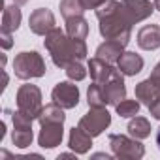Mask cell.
<instances>
[{"label": "cell", "instance_id": "1", "mask_svg": "<svg viewBox=\"0 0 160 160\" xmlns=\"http://www.w3.org/2000/svg\"><path fill=\"white\" fill-rule=\"evenodd\" d=\"M96 17L100 23L98 30H100L102 38L115 40V42H121L122 45H128L134 23L128 19V15L119 0H108L104 6H100L96 10Z\"/></svg>", "mask_w": 160, "mask_h": 160}, {"label": "cell", "instance_id": "2", "mask_svg": "<svg viewBox=\"0 0 160 160\" xmlns=\"http://www.w3.org/2000/svg\"><path fill=\"white\" fill-rule=\"evenodd\" d=\"M43 45L49 51L53 64L58 68H66V64H70L72 60H83L89 53L85 40H73L57 27L45 36Z\"/></svg>", "mask_w": 160, "mask_h": 160}, {"label": "cell", "instance_id": "3", "mask_svg": "<svg viewBox=\"0 0 160 160\" xmlns=\"http://www.w3.org/2000/svg\"><path fill=\"white\" fill-rule=\"evenodd\" d=\"M45 72H47L45 60L38 51H21L13 60V73L23 81L43 77Z\"/></svg>", "mask_w": 160, "mask_h": 160}, {"label": "cell", "instance_id": "4", "mask_svg": "<svg viewBox=\"0 0 160 160\" xmlns=\"http://www.w3.org/2000/svg\"><path fill=\"white\" fill-rule=\"evenodd\" d=\"M17 109L27 115L32 121H38L42 111H43V104H42V91L36 85H21L17 91Z\"/></svg>", "mask_w": 160, "mask_h": 160}, {"label": "cell", "instance_id": "5", "mask_svg": "<svg viewBox=\"0 0 160 160\" xmlns=\"http://www.w3.org/2000/svg\"><path fill=\"white\" fill-rule=\"evenodd\" d=\"M109 147L113 156L121 158V160H139L145 154V147L141 143V139L132 138L130 134H111L109 136Z\"/></svg>", "mask_w": 160, "mask_h": 160}, {"label": "cell", "instance_id": "6", "mask_svg": "<svg viewBox=\"0 0 160 160\" xmlns=\"http://www.w3.org/2000/svg\"><path fill=\"white\" fill-rule=\"evenodd\" d=\"M111 124V115L106 108H91L81 119H79V128H83L91 138L100 136L108 126Z\"/></svg>", "mask_w": 160, "mask_h": 160}, {"label": "cell", "instance_id": "7", "mask_svg": "<svg viewBox=\"0 0 160 160\" xmlns=\"http://www.w3.org/2000/svg\"><path fill=\"white\" fill-rule=\"evenodd\" d=\"M12 121H13V130H12V141L15 147L19 149H27L32 145L34 134H32V119H28L27 115H23L19 109L12 113Z\"/></svg>", "mask_w": 160, "mask_h": 160}, {"label": "cell", "instance_id": "8", "mask_svg": "<svg viewBox=\"0 0 160 160\" xmlns=\"http://www.w3.org/2000/svg\"><path fill=\"white\" fill-rule=\"evenodd\" d=\"M51 100L60 106L62 109H73L79 104V89L75 85V81H60L55 85L53 92H51Z\"/></svg>", "mask_w": 160, "mask_h": 160}, {"label": "cell", "instance_id": "9", "mask_svg": "<svg viewBox=\"0 0 160 160\" xmlns=\"http://www.w3.org/2000/svg\"><path fill=\"white\" fill-rule=\"evenodd\" d=\"M42 130L38 136V145L42 149H55L57 145L62 143L64 138V122L60 121H45L40 122Z\"/></svg>", "mask_w": 160, "mask_h": 160}, {"label": "cell", "instance_id": "10", "mask_svg": "<svg viewBox=\"0 0 160 160\" xmlns=\"http://www.w3.org/2000/svg\"><path fill=\"white\" fill-rule=\"evenodd\" d=\"M28 27L36 36H47L55 28V15L47 8H38L28 17Z\"/></svg>", "mask_w": 160, "mask_h": 160}, {"label": "cell", "instance_id": "11", "mask_svg": "<svg viewBox=\"0 0 160 160\" xmlns=\"http://www.w3.org/2000/svg\"><path fill=\"white\" fill-rule=\"evenodd\" d=\"M121 4H122V8L126 12L128 19L134 25L149 19L151 13L156 10L154 8V2H151V0H121Z\"/></svg>", "mask_w": 160, "mask_h": 160}, {"label": "cell", "instance_id": "12", "mask_svg": "<svg viewBox=\"0 0 160 160\" xmlns=\"http://www.w3.org/2000/svg\"><path fill=\"white\" fill-rule=\"evenodd\" d=\"M122 72L117 70L115 75L111 79H108L106 83H100L108 100V106H117L119 102H122L126 98V87H124V79H122Z\"/></svg>", "mask_w": 160, "mask_h": 160}, {"label": "cell", "instance_id": "13", "mask_svg": "<svg viewBox=\"0 0 160 160\" xmlns=\"http://www.w3.org/2000/svg\"><path fill=\"white\" fill-rule=\"evenodd\" d=\"M136 98L147 108L154 106L160 100V83L154 81L152 77H147L143 81H139L136 85Z\"/></svg>", "mask_w": 160, "mask_h": 160}, {"label": "cell", "instance_id": "14", "mask_svg": "<svg viewBox=\"0 0 160 160\" xmlns=\"http://www.w3.org/2000/svg\"><path fill=\"white\" fill-rule=\"evenodd\" d=\"M119 68H115L111 62L100 58V57H94L89 60V72H91V77H92V81L96 83H106L108 79H111L115 75Z\"/></svg>", "mask_w": 160, "mask_h": 160}, {"label": "cell", "instance_id": "15", "mask_svg": "<svg viewBox=\"0 0 160 160\" xmlns=\"http://www.w3.org/2000/svg\"><path fill=\"white\" fill-rule=\"evenodd\" d=\"M68 147L75 152V154H85L91 151L92 147V138L79 126H73L70 130V138H68Z\"/></svg>", "mask_w": 160, "mask_h": 160}, {"label": "cell", "instance_id": "16", "mask_svg": "<svg viewBox=\"0 0 160 160\" xmlns=\"http://www.w3.org/2000/svg\"><path fill=\"white\" fill-rule=\"evenodd\" d=\"M138 45L145 51H154L160 47V27L158 25H145L138 32Z\"/></svg>", "mask_w": 160, "mask_h": 160}, {"label": "cell", "instance_id": "17", "mask_svg": "<svg viewBox=\"0 0 160 160\" xmlns=\"http://www.w3.org/2000/svg\"><path fill=\"white\" fill-rule=\"evenodd\" d=\"M143 64H145L143 58L138 53H134V51H124L121 55V58L117 60V68L124 75H136V73H139L143 70Z\"/></svg>", "mask_w": 160, "mask_h": 160}, {"label": "cell", "instance_id": "18", "mask_svg": "<svg viewBox=\"0 0 160 160\" xmlns=\"http://www.w3.org/2000/svg\"><path fill=\"white\" fill-rule=\"evenodd\" d=\"M124 47L126 45H122L121 42L106 40L104 43H100L96 47V57H100V58H104V60H108V62L113 64V62H117L121 58V55L124 53Z\"/></svg>", "mask_w": 160, "mask_h": 160}, {"label": "cell", "instance_id": "19", "mask_svg": "<svg viewBox=\"0 0 160 160\" xmlns=\"http://www.w3.org/2000/svg\"><path fill=\"white\" fill-rule=\"evenodd\" d=\"M66 34L73 40H87L89 36V23L83 15L66 19Z\"/></svg>", "mask_w": 160, "mask_h": 160}, {"label": "cell", "instance_id": "20", "mask_svg": "<svg viewBox=\"0 0 160 160\" xmlns=\"http://www.w3.org/2000/svg\"><path fill=\"white\" fill-rule=\"evenodd\" d=\"M21 10H19V4H12V6H4V12H2V28L0 30H6V32H15L21 25Z\"/></svg>", "mask_w": 160, "mask_h": 160}, {"label": "cell", "instance_id": "21", "mask_svg": "<svg viewBox=\"0 0 160 160\" xmlns=\"http://www.w3.org/2000/svg\"><path fill=\"white\" fill-rule=\"evenodd\" d=\"M126 130H128V134L132 136V138H136V139H145V138H149L151 136V122L145 119V117H132V121L128 122V126H126Z\"/></svg>", "mask_w": 160, "mask_h": 160}, {"label": "cell", "instance_id": "22", "mask_svg": "<svg viewBox=\"0 0 160 160\" xmlns=\"http://www.w3.org/2000/svg\"><path fill=\"white\" fill-rule=\"evenodd\" d=\"M87 102H89V108H106L108 106V100H106V94H104V89L100 83L92 81V85H89Z\"/></svg>", "mask_w": 160, "mask_h": 160}, {"label": "cell", "instance_id": "23", "mask_svg": "<svg viewBox=\"0 0 160 160\" xmlns=\"http://www.w3.org/2000/svg\"><path fill=\"white\" fill-rule=\"evenodd\" d=\"M58 8H60V13H62L64 21L85 13V8L81 4V0H60V6Z\"/></svg>", "mask_w": 160, "mask_h": 160}, {"label": "cell", "instance_id": "24", "mask_svg": "<svg viewBox=\"0 0 160 160\" xmlns=\"http://www.w3.org/2000/svg\"><path fill=\"white\" fill-rule=\"evenodd\" d=\"M139 108H141V102L136 98V100H122V102H119L117 106H115V109H117V115L119 117H122V119H132V117H136L138 113H139Z\"/></svg>", "mask_w": 160, "mask_h": 160}, {"label": "cell", "instance_id": "25", "mask_svg": "<svg viewBox=\"0 0 160 160\" xmlns=\"http://www.w3.org/2000/svg\"><path fill=\"white\" fill-rule=\"evenodd\" d=\"M64 119H66L64 109L60 106H57L55 102H51V104L43 106V111H42L38 122H45V121H60V122H64Z\"/></svg>", "mask_w": 160, "mask_h": 160}, {"label": "cell", "instance_id": "26", "mask_svg": "<svg viewBox=\"0 0 160 160\" xmlns=\"http://www.w3.org/2000/svg\"><path fill=\"white\" fill-rule=\"evenodd\" d=\"M64 72H66L68 79H72V81H83L87 77V68L81 64V60H72L70 64H66Z\"/></svg>", "mask_w": 160, "mask_h": 160}, {"label": "cell", "instance_id": "27", "mask_svg": "<svg viewBox=\"0 0 160 160\" xmlns=\"http://www.w3.org/2000/svg\"><path fill=\"white\" fill-rule=\"evenodd\" d=\"M13 32H6V30H0V45H2V49H10L13 45Z\"/></svg>", "mask_w": 160, "mask_h": 160}, {"label": "cell", "instance_id": "28", "mask_svg": "<svg viewBox=\"0 0 160 160\" xmlns=\"http://www.w3.org/2000/svg\"><path fill=\"white\" fill-rule=\"evenodd\" d=\"M106 2H108V0H81V4H83L85 10H98Z\"/></svg>", "mask_w": 160, "mask_h": 160}, {"label": "cell", "instance_id": "29", "mask_svg": "<svg viewBox=\"0 0 160 160\" xmlns=\"http://www.w3.org/2000/svg\"><path fill=\"white\" fill-rule=\"evenodd\" d=\"M149 77H152L154 81H158V83H160V60L156 62V66L152 68V72H151V75H149Z\"/></svg>", "mask_w": 160, "mask_h": 160}, {"label": "cell", "instance_id": "30", "mask_svg": "<svg viewBox=\"0 0 160 160\" xmlns=\"http://www.w3.org/2000/svg\"><path fill=\"white\" fill-rule=\"evenodd\" d=\"M149 111H151V115H152L154 119H160V100H158L154 106H151V108H149Z\"/></svg>", "mask_w": 160, "mask_h": 160}, {"label": "cell", "instance_id": "31", "mask_svg": "<svg viewBox=\"0 0 160 160\" xmlns=\"http://www.w3.org/2000/svg\"><path fill=\"white\" fill-rule=\"evenodd\" d=\"M94 158H111V154H106V152H98V154H94Z\"/></svg>", "mask_w": 160, "mask_h": 160}, {"label": "cell", "instance_id": "32", "mask_svg": "<svg viewBox=\"0 0 160 160\" xmlns=\"http://www.w3.org/2000/svg\"><path fill=\"white\" fill-rule=\"evenodd\" d=\"M156 145H158V151H160V126L156 130Z\"/></svg>", "mask_w": 160, "mask_h": 160}, {"label": "cell", "instance_id": "33", "mask_svg": "<svg viewBox=\"0 0 160 160\" xmlns=\"http://www.w3.org/2000/svg\"><path fill=\"white\" fill-rule=\"evenodd\" d=\"M13 2H15V4H19V6H25L28 0H13Z\"/></svg>", "mask_w": 160, "mask_h": 160}, {"label": "cell", "instance_id": "34", "mask_svg": "<svg viewBox=\"0 0 160 160\" xmlns=\"http://www.w3.org/2000/svg\"><path fill=\"white\" fill-rule=\"evenodd\" d=\"M154 8H156V10L160 12V0H154Z\"/></svg>", "mask_w": 160, "mask_h": 160}]
</instances>
